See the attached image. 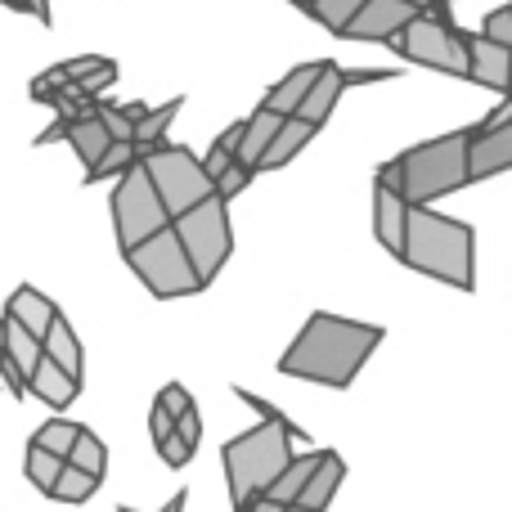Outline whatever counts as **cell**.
Wrapping results in <instances>:
<instances>
[{
  "instance_id": "obj_1",
  "label": "cell",
  "mask_w": 512,
  "mask_h": 512,
  "mask_svg": "<svg viewBox=\"0 0 512 512\" xmlns=\"http://www.w3.org/2000/svg\"><path fill=\"white\" fill-rule=\"evenodd\" d=\"M378 342H382L378 324H360V319H342V315H328V310H315V315L301 324V333L292 337V346L279 355V373L342 391L360 378L364 360L378 351Z\"/></svg>"
},
{
  "instance_id": "obj_2",
  "label": "cell",
  "mask_w": 512,
  "mask_h": 512,
  "mask_svg": "<svg viewBox=\"0 0 512 512\" xmlns=\"http://www.w3.org/2000/svg\"><path fill=\"white\" fill-rule=\"evenodd\" d=\"M400 261L459 292L477 288V234L454 216L432 212V203H409V234Z\"/></svg>"
},
{
  "instance_id": "obj_3",
  "label": "cell",
  "mask_w": 512,
  "mask_h": 512,
  "mask_svg": "<svg viewBox=\"0 0 512 512\" xmlns=\"http://www.w3.org/2000/svg\"><path fill=\"white\" fill-rule=\"evenodd\" d=\"M468 144H472V126L414 144L400 158L382 162L378 185L405 194L409 203H432V198L454 194V189L468 185Z\"/></svg>"
},
{
  "instance_id": "obj_4",
  "label": "cell",
  "mask_w": 512,
  "mask_h": 512,
  "mask_svg": "<svg viewBox=\"0 0 512 512\" xmlns=\"http://www.w3.org/2000/svg\"><path fill=\"white\" fill-rule=\"evenodd\" d=\"M292 436L306 441L292 418H261L252 432L234 436L230 445L221 450L225 459V477H230V495H234V508L252 504L256 495H265L274 477L292 463Z\"/></svg>"
},
{
  "instance_id": "obj_5",
  "label": "cell",
  "mask_w": 512,
  "mask_h": 512,
  "mask_svg": "<svg viewBox=\"0 0 512 512\" xmlns=\"http://www.w3.org/2000/svg\"><path fill=\"white\" fill-rule=\"evenodd\" d=\"M387 45L400 59L418 63V68H436L450 77H472V54H468V32L450 23V14H432L418 9L396 36H387Z\"/></svg>"
},
{
  "instance_id": "obj_6",
  "label": "cell",
  "mask_w": 512,
  "mask_h": 512,
  "mask_svg": "<svg viewBox=\"0 0 512 512\" xmlns=\"http://www.w3.org/2000/svg\"><path fill=\"white\" fill-rule=\"evenodd\" d=\"M126 261H131L135 279H140L144 288H149L153 297H162V301L203 292V279H198L194 261H189L185 243H180V234H176V225L149 234V239L135 243V248H126Z\"/></svg>"
},
{
  "instance_id": "obj_7",
  "label": "cell",
  "mask_w": 512,
  "mask_h": 512,
  "mask_svg": "<svg viewBox=\"0 0 512 512\" xmlns=\"http://www.w3.org/2000/svg\"><path fill=\"white\" fill-rule=\"evenodd\" d=\"M140 162L149 167V176H153V185H158L162 203H167L171 221L216 194V180L207 176L203 158H194L185 144L162 140V144H153V149H140Z\"/></svg>"
},
{
  "instance_id": "obj_8",
  "label": "cell",
  "mask_w": 512,
  "mask_h": 512,
  "mask_svg": "<svg viewBox=\"0 0 512 512\" xmlns=\"http://www.w3.org/2000/svg\"><path fill=\"white\" fill-rule=\"evenodd\" d=\"M167 225H171L167 203H162V194H158V185H153L149 167L135 158L131 167L122 171L117 189H113V230H117V243H122V252H126V248H135V243H144L149 234L167 230Z\"/></svg>"
},
{
  "instance_id": "obj_9",
  "label": "cell",
  "mask_w": 512,
  "mask_h": 512,
  "mask_svg": "<svg viewBox=\"0 0 512 512\" xmlns=\"http://www.w3.org/2000/svg\"><path fill=\"white\" fill-rule=\"evenodd\" d=\"M176 234L180 243H185L189 261H194L198 279H203V288L216 279V270H221L225 261H230V248H234V234H230V212H225V198L212 194L203 198L198 207H189L185 216H176Z\"/></svg>"
},
{
  "instance_id": "obj_10",
  "label": "cell",
  "mask_w": 512,
  "mask_h": 512,
  "mask_svg": "<svg viewBox=\"0 0 512 512\" xmlns=\"http://www.w3.org/2000/svg\"><path fill=\"white\" fill-rule=\"evenodd\" d=\"M414 14H418V5H409V0H364L342 36L346 41H387V36H396Z\"/></svg>"
},
{
  "instance_id": "obj_11",
  "label": "cell",
  "mask_w": 512,
  "mask_h": 512,
  "mask_svg": "<svg viewBox=\"0 0 512 512\" xmlns=\"http://www.w3.org/2000/svg\"><path fill=\"white\" fill-rule=\"evenodd\" d=\"M499 171H512V122L504 126H472V144H468V185L490 180Z\"/></svg>"
},
{
  "instance_id": "obj_12",
  "label": "cell",
  "mask_w": 512,
  "mask_h": 512,
  "mask_svg": "<svg viewBox=\"0 0 512 512\" xmlns=\"http://www.w3.org/2000/svg\"><path fill=\"white\" fill-rule=\"evenodd\" d=\"M468 54H472V77L468 81L508 95V90H512V50H508V45L490 41L486 32H477V36L468 32Z\"/></svg>"
},
{
  "instance_id": "obj_13",
  "label": "cell",
  "mask_w": 512,
  "mask_h": 512,
  "mask_svg": "<svg viewBox=\"0 0 512 512\" xmlns=\"http://www.w3.org/2000/svg\"><path fill=\"white\" fill-rule=\"evenodd\" d=\"M373 230H378L382 248L400 261L405 256V234H409V198L387 185H373Z\"/></svg>"
},
{
  "instance_id": "obj_14",
  "label": "cell",
  "mask_w": 512,
  "mask_h": 512,
  "mask_svg": "<svg viewBox=\"0 0 512 512\" xmlns=\"http://www.w3.org/2000/svg\"><path fill=\"white\" fill-rule=\"evenodd\" d=\"M27 391H32V396H41L50 409H68L72 400H77L81 382L72 378L68 369H59V364H54L50 355L41 351V360H36V369L27 373Z\"/></svg>"
},
{
  "instance_id": "obj_15",
  "label": "cell",
  "mask_w": 512,
  "mask_h": 512,
  "mask_svg": "<svg viewBox=\"0 0 512 512\" xmlns=\"http://www.w3.org/2000/svg\"><path fill=\"white\" fill-rule=\"evenodd\" d=\"M315 131H319V126H315V122H306L301 113L283 117L279 131H274L270 149H265V158H261V167H256V171H279V167H288V162L297 158V153L306 149L310 140H315Z\"/></svg>"
},
{
  "instance_id": "obj_16",
  "label": "cell",
  "mask_w": 512,
  "mask_h": 512,
  "mask_svg": "<svg viewBox=\"0 0 512 512\" xmlns=\"http://www.w3.org/2000/svg\"><path fill=\"white\" fill-rule=\"evenodd\" d=\"M342 90H346V72L337 68L333 59H324V68H319L315 86L306 90V99H301V108H297V113L306 117V122L324 126L328 117H333V108H337V99H342Z\"/></svg>"
},
{
  "instance_id": "obj_17",
  "label": "cell",
  "mask_w": 512,
  "mask_h": 512,
  "mask_svg": "<svg viewBox=\"0 0 512 512\" xmlns=\"http://www.w3.org/2000/svg\"><path fill=\"white\" fill-rule=\"evenodd\" d=\"M319 68H324V59H319V63H301V68H292L288 77H279L270 90H265V99H261V104H265V108H274V113H279V117H292V113H297V108H301V99H306V90L315 86Z\"/></svg>"
},
{
  "instance_id": "obj_18",
  "label": "cell",
  "mask_w": 512,
  "mask_h": 512,
  "mask_svg": "<svg viewBox=\"0 0 512 512\" xmlns=\"http://www.w3.org/2000/svg\"><path fill=\"white\" fill-rule=\"evenodd\" d=\"M342 477H346V463L337 459L333 450H324V454H319V468L310 472L306 490L297 495V504H306L310 512H324L328 504H333V495H337V486H342Z\"/></svg>"
},
{
  "instance_id": "obj_19",
  "label": "cell",
  "mask_w": 512,
  "mask_h": 512,
  "mask_svg": "<svg viewBox=\"0 0 512 512\" xmlns=\"http://www.w3.org/2000/svg\"><path fill=\"white\" fill-rule=\"evenodd\" d=\"M5 315H14L23 328H32L36 337H45V333H50V324H54V315H59V306H54L41 288H27V283H23V288H14Z\"/></svg>"
},
{
  "instance_id": "obj_20",
  "label": "cell",
  "mask_w": 512,
  "mask_h": 512,
  "mask_svg": "<svg viewBox=\"0 0 512 512\" xmlns=\"http://www.w3.org/2000/svg\"><path fill=\"white\" fill-rule=\"evenodd\" d=\"M279 122L283 117L274 113V108H256V113L243 122V140H239V153L234 158L243 162V167H261V158H265V149H270V140H274V131H279Z\"/></svg>"
},
{
  "instance_id": "obj_21",
  "label": "cell",
  "mask_w": 512,
  "mask_h": 512,
  "mask_svg": "<svg viewBox=\"0 0 512 512\" xmlns=\"http://www.w3.org/2000/svg\"><path fill=\"white\" fill-rule=\"evenodd\" d=\"M68 144L77 149V158L86 162V167H95L99 158H104V149L113 144V135H108V126H104V117L90 108V113H77L72 117V126H68Z\"/></svg>"
},
{
  "instance_id": "obj_22",
  "label": "cell",
  "mask_w": 512,
  "mask_h": 512,
  "mask_svg": "<svg viewBox=\"0 0 512 512\" xmlns=\"http://www.w3.org/2000/svg\"><path fill=\"white\" fill-rule=\"evenodd\" d=\"M319 454H324V450H315V454H292L288 468H283L279 477L265 486V499H274V504H297V495L306 490L310 472L319 468Z\"/></svg>"
},
{
  "instance_id": "obj_23",
  "label": "cell",
  "mask_w": 512,
  "mask_h": 512,
  "mask_svg": "<svg viewBox=\"0 0 512 512\" xmlns=\"http://www.w3.org/2000/svg\"><path fill=\"white\" fill-rule=\"evenodd\" d=\"M41 351L50 355L59 369H68L72 378L81 382V342H77V333H72V324L63 315H54V324H50V333L41 337Z\"/></svg>"
},
{
  "instance_id": "obj_24",
  "label": "cell",
  "mask_w": 512,
  "mask_h": 512,
  "mask_svg": "<svg viewBox=\"0 0 512 512\" xmlns=\"http://www.w3.org/2000/svg\"><path fill=\"white\" fill-rule=\"evenodd\" d=\"M0 346H5V355L14 360V369L23 373V378L36 369V360H41V337L18 324L14 315H5V337H0Z\"/></svg>"
},
{
  "instance_id": "obj_25",
  "label": "cell",
  "mask_w": 512,
  "mask_h": 512,
  "mask_svg": "<svg viewBox=\"0 0 512 512\" xmlns=\"http://www.w3.org/2000/svg\"><path fill=\"white\" fill-rule=\"evenodd\" d=\"M95 490H99V477H90V472L77 468V463H63L59 481L50 486V499H59V504H86Z\"/></svg>"
},
{
  "instance_id": "obj_26",
  "label": "cell",
  "mask_w": 512,
  "mask_h": 512,
  "mask_svg": "<svg viewBox=\"0 0 512 512\" xmlns=\"http://www.w3.org/2000/svg\"><path fill=\"white\" fill-rule=\"evenodd\" d=\"M180 113V99H171V104L162 108H149V113L135 122V149H153V144H162V135H167V126L176 122Z\"/></svg>"
},
{
  "instance_id": "obj_27",
  "label": "cell",
  "mask_w": 512,
  "mask_h": 512,
  "mask_svg": "<svg viewBox=\"0 0 512 512\" xmlns=\"http://www.w3.org/2000/svg\"><path fill=\"white\" fill-rule=\"evenodd\" d=\"M63 454H50V450H41V445H27V481H32L41 495H50V486L59 481V472H63Z\"/></svg>"
},
{
  "instance_id": "obj_28",
  "label": "cell",
  "mask_w": 512,
  "mask_h": 512,
  "mask_svg": "<svg viewBox=\"0 0 512 512\" xmlns=\"http://www.w3.org/2000/svg\"><path fill=\"white\" fill-rule=\"evenodd\" d=\"M68 463H77V468H86L90 477L104 481V468H108V450H104V441H99L95 432H86V427H81V432H77V445L68 450Z\"/></svg>"
},
{
  "instance_id": "obj_29",
  "label": "cell",
  "mask_w": 512,
  "mask_h": 512,
  "mask_svg": "<svg viewBox=\"0 0 512 512\" xmlns=\"http://www.w3.org/2000/svg\"><path fill=\"white\" fill-rule=\"evenodd\" d=\"M140 158V149H135V140H113L104 149V158L95 162V167H86V180H108V176H122L131 162Z\"/></svg>"
},
{
  "instance_id": "obj_30",
  "label": "cell",
  "mask_w": 512,
  "mask_h": 512,
  "mask_svg": "<svg viewBox=\"0 0 512 512\" xmlns=\"http://www.w3.org/2000/svg\"><path fill=\"white\" fill-rule=\"evenodd\" d=\"M364 0H315V9H310V18H315L319 27H328L333 36L346 32V23L355 18V9H360Z\"/></svg>"
},
{
  "instance_id": "obj_31",
  "label": "cell",
  "mask_w": 512,
  "mask_h": 512,
  "mask_svg": "<svg viewBox=\"0 0 512 512\" xmlns=\"http://www.w3.org/2000/svg\"><path fill=\"white\" fill-rule=\"evenodd\" d=\"M77 432H81V427H77V423H68V418H50V423H45L41 432L32 436V445H41V450L63 454V459H68V450L77 445Z\"/></svg>"
},
{
  "instance_id": "obj_32",
  "label": "cell",
  "mask_w": 512,
  "mask_h": 512,
  "mask_svg": "<svg viewBox=\"0 0 512 512\" xmlns=\"http://www.w3.org/2000/svg\"><path fill=\"white\" fill-rule=\"evenodd\" d=\"M252 176H256V171H252V167H243V162L234 158L230 167H225L221 176H216V194H221L225 203H230V198H239L243 189H248V180H252Z\"/></svg>"
},
{
  "instance_id": "obj_33",
  "label": "cell",
  "mask_w": 512,
  "mask_h": 512,
  "mask_svg": "<svg viewBox=\"0 0 512 512\" xmlns=\"http://www.w3.org/2000/svg\"><path fill=\"white\" fill-rule=\"evenodd\" d=\"M113 81H117V63H113V59H104L95 72H86V77H81V81H72V86H77V95H81V99H95L99 90H104V86H113Z\"/></svg>"
},
{
  "instance_id": "obj_34",
  "label": "cell",
  "mask_w": 512,
  "mask_h": 512,
  "mask_svg": "<svg viewBox=\"0 0 512 512\" xmlns=\"http://www.w3.org/2000/svg\"><path fill=\"white\" fill-rule=\"evenodd\" d=\"M95 113L104 117V126H108V135H113V140H135V117L126 113V108H108V104H99Z\"/></svg>"
},
{
  "instance_id": "obj_35",
  "label": "cell",
  "mask_w": 512,
  "mask_h": 512,
  "mask_svg": "<svg viewBox=\"0 0 512 512\" xmlns=\"http://www.w3.org/2000/svg\"><path fill=\"white\" fill-rule=\"evenodd\" d=\"M481 32H486L490 41H499V45H508V50H512V5L490 9L486 23H481Z\"/></svg>"
},
{
  "instance_id": "obj_36",
  "label": "cell",
  "mask_w": 512,
  "mask_h": 512,
  "mask_svg": "<svg viewBox=\"0 0 512 512\" xmlns=\"http://www.w3.org/2000/svg\"><path fill=\"white\" fill-rule=\"evenodd\" d=\"M158 450H162V459H167V468H185V463L194 459V445H185L180 432H171L167 441H158Z\"/></svg>"
},
{
  "instance_id": "obj_37",
  "label": "cell",
  "mask_w": 512,
  "mask_h": 512,
  "mask_svg": "<svg viewBox=\"0 0 512 512\" xmlns=\"http://www.w3.org/2000/svg\"><path fill=\"white\" fill-rule=\"evenodd\" d=\"M158 405H167L171 414L180 418L185 409H194V396H189V391L180 387V382H171V387H162V391H158Z\"/></svg>"
},
{
  "instance_id": "obj_38",
  "label": "cell",
  "mask_w": 512,
  "mask_h": 512,
  "mask_svg": "<svg viewBox=\"0 0 512 512\" xmlns=\"http://www.w3.org/2000/svg\"><path fill=\"white\" fill-rule=\"evenodd\" d=\"M149 432H153V441H167V436L176 432V414H171L167 405H153V414H149Z\"/></svg>"
},
{
  "instance_id": "obj_39",
  "label": "cell",
  "mask_w": 512,
  "mask_h": 512,
  "mask_svg": "<svg viewBox=\"0 0 512 512\" xmlns=\"http://www.w3.org/2000/svg\"><path fill=\"white\" fill-rule=\"evenodd\" d=\"M176 432L185 436V445H194V450H198V436H203V423H198V409H185V414L176 418Z\"/></svg>"
},
{
  "instance_id": "obj_40",
  "label": "cell",
  "mask_w": 512,
  "mask_h": 512,
  "mask_svg": "<svg viewBox=\"0 0 512 512\" xmlns=\"http://www.w3.org/2000/svg\"><path fill=\"white\" fill-rule=\"evenodd\" d=\"M99 63H104V59H99V54H81V59H68V63H63V68H68V77H72V81H81V77H86V72H95Z\"/></svg>"
},
{
  "instance_id": "obj_41",
  "label": "cell",
  "mask_w": 512,
  "mask_h": 512,
  "mask_svg": "<svg viewBox=\"0 0 512 512\" xmlns=\"http://www.w3.org/2000/svg\"><path fill=\"white\" fill-rule=\"evenodd\" d=\"M396 72L387 68H360V72H346V86H364V81H391Z\"/></svg>"
},
{
  "instance_id": "obj_42",
  "label": "cell",
  "mask_w": 512,
  "mask_h": 512,
  "mask_svg": "<svg viewBox=\"0 0 512 512\" xmlns=\"http://www.w3.org/2000/svg\"><path fill=\"white\" fill-rule=\"evenodd\" d=\"M68 126H72V117H63V113H59V122H54L50 131H41V140H36V144H54V140H68Z\"/></svg>"
},
{
  "instance_id": "obj_43",
  "label": "cell",
  "mask_w": 512,
  "mask_h": 512,
  "mask_svg": "<svg viewBox=\"0 0 512 512\" xmlns=\"http://www.w3.org/2000/svg\"><path fill=\"white\" fill-rule=\"evenodd\" d=\"M239 512H283V504H274V499H265V495H256L252 504H243Z\"/></svg>"
},
{
  "instance_id": "obj_44",
  "label": "cell",
  "mask_w": 512,
  "mask_h": 512,
  "mask_svg": "<svg viewBox=\"0 0 512 512\" xmlns=\"http://www.w3.org/2000/svg\"><path fill=\"white\" fill-rule=\"evenodd\" d=\"M27 14H36L41 23H50V0H27Z\"/></svg>"
},
{
  "instance_id": "obj_45",
  "label": "cell",
  "mask_w": 512,
  "mask_h": 512,
  "mask_svg": "<svg viewBox=\"0 0 512 512\" xmlns=\"http://www.w3.org/2000/svg\"><path fill=\"white\" fill-rule=\"evenodd\" d=\"M162 512H185V490H180V495H176V499H171V504H167V508H162Z\"/></svg>"
},
{
  "instance_id": "obj_46",
  "label": "cell",
  "mask_w": 512,
  "mask_h": 512,
  "mask_svg": "<svg viewBox=\"0 0 512 512\" xmlns=\"http://www.w3.org/2000/svg\"><path fill=\"white\" fill-rule=\"evenodd\" d=\"M292 5H297V9H301V14H306V18H310V9H315V0H292Z\"/></svg>"
},
{
  "instance_id": "obj_47",
  "label": "cell",
  "mask_w": 512,
  "mask_h": 512,
  "mask_svg": "<svg viewBox=\"0 0 512 512\" xmlns=\"http://www.w3.org/2000/svg\"><path fill=\"white\" fill-rule=\"evenodd\" d=\"M283 512H310L306 504H283Z\"/></svg>"
},
{
  "instance_id": "obj_48",
  "label": "cell",
  "mask_w": 512,
  "mask_h": 512,
  "mask_svg": "<svg viewBox=\"0 0 512 512\" xmlns=\"http://www.w3.org/2000/svg\"><path fill=\"white\" fill-rule=\"evenodd\" d=\"M409 5H418V9H427V5H432V0H409Z\"/></svg>"
},
{
  "instance_id": "obj_49",
  "label": "cell",
  "mask_w": 512,
  "mask_h": 512,
  "mask_svg": "<svg viewBox=\"0 0 512 512\" xmlns=\"http://www.w3.org/2000/svg\"><path fill=\"white\" fill-rule=\"evenodd\" d=\"M122 512H135V508H122Z\"/></svg>"
},
{
  "instance_id": "obj_50",
  "label": "cell",
  "mask_w": 512,
  "mask_h": 512,
  "mask_svg": "<svg viewBox=\"0 0 512 512\" xmlns=\"http://www.w3.org/2000/svg\"><path fill=\"white\" fill-rule=\"evenodd\" d=\"M0 337H5V333H0Z\"/></svg>"
}]
</instances>
